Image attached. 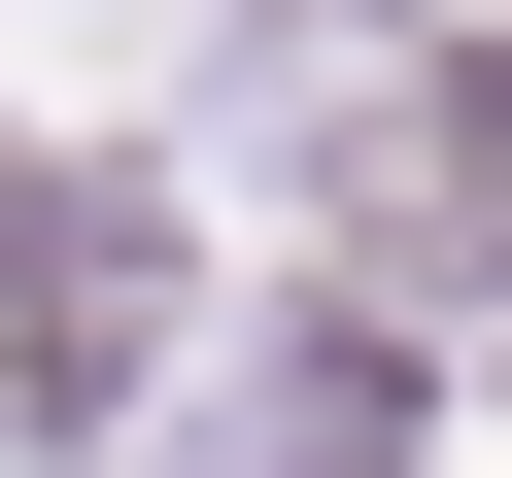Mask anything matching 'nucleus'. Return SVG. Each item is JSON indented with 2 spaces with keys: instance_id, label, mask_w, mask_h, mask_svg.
<instances>
[{
  "instance_id": "nucleus-1",
  "label": "nucleus",
  "mask_w": 512,
  "mask_h": 478,
  "mask_svg": "<svg viewBox=\"0 0 512 478\" xmlns=\"http://www.w3.org/2000/svg\"><path fill=\"white\" fill-rule=\"evenodd\" d=\"M0 410H137V171L0 205Z\"/></svg>"
}]
</instances>
